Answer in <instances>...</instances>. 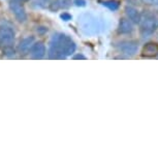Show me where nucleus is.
Masks as SVG:
<instances>
[{"mask_svg": "<svg viewBox=\"0 0 158 158\" xmlns=\"http://www.w3.org/2000/svg\"><path fill=\"white\" fill-rule=\"evenodd\" d=\"M76 49V43L69 35L56 33L50 41L49 57L51 59H64L67 56L73 55Z\"/></svg>", "mask_w": 158, "mask_h": 158, "instance_id": "f257e3e1", "label": "nucleus"}, {"mask_svg": "<svg viewBox=\"0 0 158 158\" xmlns=\"http://www.w3.org/2000/svg\"><path fill=\"white\" fill-rule=\"evenodd\" d=\"M79 26L86 35L91 36L103 32L108 27V24L103 18L86 13L79 17Z\"/></svg>", "mask_w": 158, "mask_h": 158, "instance_id": "f03ea898", "label": "nucleus"}, {"mask_svg": "<svg viewBox=\"0 0 158 158\" xmlns=\"http://www.w3.org/2000/svg\"><path fill=\"white\" fill-rule=\"evenodd\" d=\"M143 37H149L154 31L158 29V16L155 14H147L142 17L141 22Z\"/></svg>", "mask_w": 158, "mask_h": 158, "instance_id": "7ed1b4c3", "label": "nucleus"}, {"mask_svg": "<svg viewBox=\"0 0 158 158\" xmlns=\"http://www.w3.org/2000/svg\"><path fill=\"white\" fill-rule=\"evenodd\" d=\"M16 38V32L10 26L1 25L0 26V44L5 48L11 47L15 43Z\"/></svg>", "mask_w": 158, "mask_h": 158, "instance_id": "20e7f679", "label": "nucleus"}, {"mask_svg": "<svg viewBox=\"0 0 158 158\" xmlns=\"http://www.w3.org/2000/svg\"><path fill=\"white\" fill-rule=\"evenodd\" d=\"M10 10L18 22L25 23L27 21V13H26V10L22 4V2L18 1V0H10Z\"/></svg>", "mask_w": 158, "mask_h": 158, "instance_id": "39448f33", "label": "nucleus"}, {"mask_svg": "<svg viewBox=\"0 0 158 158\" xmlns=\"http://www.w3.org/2000/svg\"><path fill=\"white\" fill-rule=\"evenodd\" d=\"M118 50L121 54L126 55L127 57L135 56L139 51V44L135 40H122L117 44Z\"/></svg>", "mask_w": 158, "mask_h": 158, "instance_id": "423d86ee", "label": "nucleus"}, {"mask_svg": "<svg viewBox=\"0 0 158 158\" xmlns=\"http://www.w3.org/2000/svg\"><path fill=\"white\" fill-rule=\"evenodd\" d=\"M35 43V38L34 36H26L24 37L22 40L20 41L19 46H18V51H19L20 54L26 55L28 53H30V50L32 46Z\"/></svg>", "mask_w": 158, "mask_h": 158, "instance_id": "0eeeda50", "label": "nucleus"}, {"mask_svg": "<svg viewBox=\"0 0 158 158\" xmlns=\"http://www.w3.org/2000/svg\"><path fill=\"white\" fill-rule=\"evenodd\" d=\"M47 53V49L46 46L43 41H37V43H34V44L32 46L31 50H30V55L33 59H41L44 57Z\"/></svg>", "mask_w": 158, "mask_h": 158, "instance_id": "6e6552de", "label": "nucleus"}, {"mask_svg": "<svg viewBox=\"0 0 158 158\" xmlns=\"http://www.w3.org/2000/svg\"><path fill=\"white\" fill-rule=\"evenodd\" d=\"M118 31L122 34H129L133 31V24L129 19H122L119 22Z\"/></svg>", "mask_w": 158, "mask_h": 158, "instance_id": "1a4fd4ad", "label": "nucleus"}, {"mask_svg": "<svg viewBox=\"0 0 158 158\" xmlns=\"http://www.w3.org/2000/svg\"><path fill=\"white\" fill-rule=\"evenodd\" d=\"M125 14H126L127 18L132 23H139L142 20V16L139 15V10L132 6H126L125 7Z\"/></svg>", "mask_w": 158, "mask_h": 158, "instance_id": "9d476101", "label": "nucleus"}, {"mask_svg": "<svg viewBox=\"0 0 158 158\" xmlns=\"http://www.w3.org/2000/svg\"><path fill=\"white\" fill-rule=\"evenodd\" d=\"M158 55V44L155 43H149L143 49V56L145 57H154Z\"/></svg>", "mask_w": 158, "mask_h": 158, "instance_id": "9b49d317", "label": "nucleus"}, {"mask_svg": "<svg viewBox=\"0 0 158 158\" xmlns=\"http://www.w3.org/2000/svg\"><path fill=\"white\" fill-rule=\"evenodd\" d=\"M70 6L69 0H55L53 3H51V10H56L59 8H67Z\"/></svg>", "mask_w": 158, "mask_h": 158, "instance_id": "f8f14e48", "label": "nucleus"}, {"mask_svg": "<svg viewBox=\"0 0 158 158\" xmlns=\"http://www.w3.org/2000/svg\"><path fill=\"white\" fill-rule=\"evenodd\" d=\"M102 5L106 7H108L109 10H118V7H119V3L117 1H115V0L104 1V2H102Z\"/></svg>", "mask_w": 158, "mask_h": 158, "instance_id": "ddd939ff", "label": "nucleus"}, {"mask_svg": "<svg viewBox=\"0 0 158 158\" xmlns=\"http://www.w3.org/2000/svg\"><path fill=\"white\" fill-rule=\"evenodd\" d=\"M50 0H35L33 3L36 4L37 7H46L47 3H49Z\"/></svg>", "mask_w": 158, "mask_h": 158, "instance_id": "4468645a", "label": "nucleus"}, {"mask_svg": "<svg viewBox=\"0 0 158 158\" xmlns=\"http://www.w3.org/2000/svg\"><path fill=\"white\" fill-rule=\"evenodd\" d=\"M143 2L149 5H153V6H158V0H143Z\"/></svg>", "mask_w": 158, "mask_h": 158, "instance_id": "2eb2a0df", "label": "nucleus"}, {"mask_svg": "<svg viewBox=\"0 0 158 158\" xmlns=\"http://www.w3.org/2000/svg\"><path fill=\"white\" fill-rule=\"evenodd\" d=\"M60 18L63 21H65V22H67V21H69V20H71V16L68 13H63V14H61V16H60Z\"/></svg>", "mask_w": 158, "mask_h": 158, "instance_id": "dca6fc26", "label": "nucleus"}, {"mask_svg": "<svg viewBox=\"0 0 158 158\" xmlns=\"http://www.w3.org/2000/svg\"><path fill=\"white\" fill-rule=\"evenodd\" d=\"M74 4L77 5V6H85L86 0H74Z\"/></svg>", "mask_w": 158, "mask_h": 158, "instance_id": "f3484780", "label": "nucleus"}, {"mask_svg": "<svg viewBox=\"0 0 158 158\" xmlns=\"http://www.w3.org/2000/svg\"><path fill=\"white\" fill-rule=\"evenodd\" d=\"M73 59H83V60H85L86 57L85 56H83L81 54H79V55H76V56H73Z\"/></svg>", "mask_w": 158, "mask_h": 158, "instance_id": "a211bd4d", "label": "nucleus"}]
</instances>
